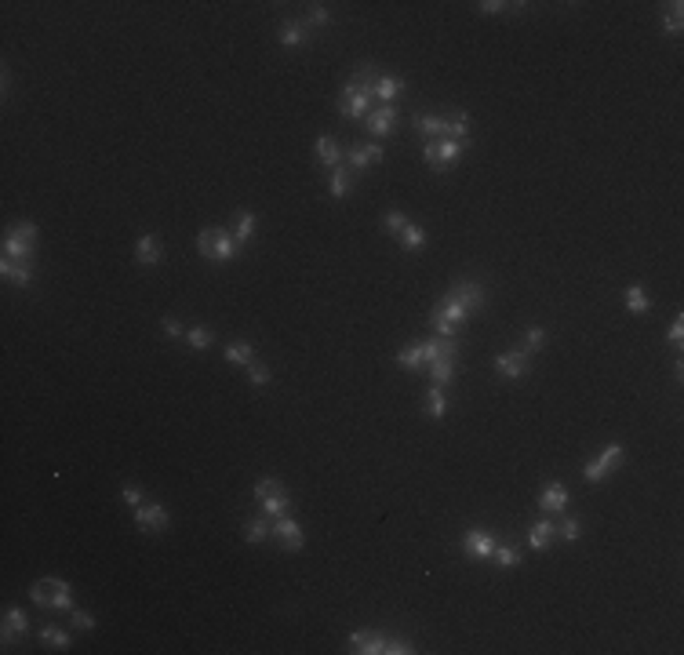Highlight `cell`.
Wrapping results in <instances>:
<instances>
[{
	"label": "cell",
	"instance_id": "cell-12",
	"mask_svg": "<svg viewBox=\"0 0 684 655\" xmlns=\"http://www.w3.org/2000/svg\"><path fill=\"white\" fill-rule=\"evenodd\" d=\"M528 353H513V350H506V353H499L495 357V371L502 375V379H513V383H517V379H524L528 375Z\"/></svg>",
	"mask_w": 684,
	"mask_h": 655
},
{
	"label": "cell",
	"instance_id": "cell-32",
	"mask_svg": "<svg viewBox=\"0 0 684 655\" xmlns=\"http://www.w3.org/2000/svg\"><path fill=\"white\" fill-rule=\"evenodd\" d=\"M4 626H8V630H15L18 637H26V633H30V619H26V611L18 608V604H8V608H4Z\"/></svg>",
	"mask_w": 684,
	"mask_h": 655
},
{
	"label": "cell",
	"instance_id": "cell-18",
	"mask_svg": "<svg viewBox=\"0 0 684 655\" xmlns=\"http://www.w3.org/2000/svg\"><path fill=\"white\" fill-rule=\"evenodd\" d=\"M564 506H568V488H564V484L553 481V484H546V488L539 492V510L543 514H561Z\"/></svg>",
	"mask_w": 684,
	"mask_h": 655
},
{
	"label": "cell",
	"instance_id": "cell-14",
	"mask_svg": "<svg viewBox=\"0 0 684 655\" xmlns=\"http://www.w3.org/2000/svg\"><path fill=\"white\" fill-rule=\"evenodd\" d=\"M313 153H317V160L324 164V167H331V172L342 164V157H346V153H342V142L335 135H320L317 146H313Z\"/></svg>",
	"mask_w": 684,
	"mask_h": 655
},
{
	"label": "cell",
	"instance_id": "cell-24",
	"mask_svg": "<svg viewBox=\"0 0 684 655\" xmlns=\"http://www.w3.org/2000/svg\"><path fill=\"white\" fill-rule=\"evenodd\" d=\"M404 91V80L400 77H382L375 80V98H382V106H393V98Z\"/></svg>",
	"mask_w": 684,
	"mask_h": 655
},
{
	"label": "cell",
	"instance_id": "cell-44",
	"mask_svg": "<svg viewBox=\"0 0 684 655\" xmlns=\"http://www.w3.org/2000/svg\"><path fill=\"white\" fill-rule=\"evenodd\" d=\"M277 492H284V484L277 481V477H262V481L251 488V495H255V499H266V495H277Z\"/></svg>",
	"mask_w": 684,
	"mask_h": 655
},
{
	"label": "cell",
	"instance_id": "cell-52",
	"mask_svg": "<svg viewBox=\"0 0 684 655\" xmlns=\"http://www.w3.org/2000/svg\"><path fill=\"white\" fill-rule=\"evenodd\" d=\"M328 18H331V15H328L324 4H313V11H310V23H313V26H328Z\"/></svg>",
	"mask_w": 684,
	"mask_h": 655
},
{
	"label": "cell",
	"instance_id": "cell-50",
	"mask_svg": "<svg viewBox=\"0 0 684 655\" xmlns=\"http://www.w3.org/2000/svg\"><path fill=\"white\" fill-rule=\"evenodd\" d=\"M70 616H73V626H77V630H95V619H91V611H84V608H73Z\"/></svg>",
	"mask_w": 684,
	"mask_h": 655
},
{
	"label": "cell",
	"instance_id": "cell-35",
	"mask_svg": "<svg viewBox=\"0 0 684 655\" xmlns=\"http://www.w3.org/2000/svg\"><path fill=\"white\" fill-rule=\"evenodd\" d=\"M186 343L194 346V350H208L211 343H215V331H211V328H204V324H197V328H186Z\"/></svg>",
	"mask_w": 684,
	"mask_h": 655
},
{
	"label": "cell",
	"instance_id": "cell-11",
	"mask_svg": "<svg viewBox=\"0 0 684 655\" xmlns=\"http://www.w3.org/2000/svg\"><path fill=\"white\" fill-rule=\"evenodd\" d=\"M553 542H557V524L550 521V514H543L536 524L528 528V546H531V550H539V554H543V550H550Z\"/></svg>",
	"mask_w": 684,
	"mask_h": 655
},
{
	"label": "cell",
	"instance_id": "cell-2",
	"mask_svg": "<svg viewBox=\"0 0 684 655\" xmlns=\"http://www.w3.org/2000/svg\"><path fill=\"white\" fill-rule=\"evenodd\" d=\"M30 597L40 608H55V611H73V590L66 579H40L30 586Z\"/></svg>",
	"mask_w": 684,
	"mask_h": 655
},
{
	"label": "cell",
	"instance_id": "cell-42",
	"mask_svg": "<svg viewBox=\"0 0 684 655\" xmlns=\"http://www.w3.org/2000/svg\"><path fill=\"white\" fill-rule=\"evenodd\" d=\"M557 539H564V542H579V539H583V521H579V517H568V521L557 528Z\"/></svg>",
	"mask_w": 684,
	"mask_h": 655
},
{
	"label": "cell",
	"instance_id": "cell-49",
	"mask_svg": "<svg viewBox=\"0 0 684 655\" xmlns=\"http://www.w3.org/2000/svg\"><path fill=\"white\" fill-rule=\"evenodd\" d=\"M160 328H164V335H167V339H186V328L175 321V317H164V321H160Z\"/></svg>",
	"mask_w": 684,
	"mask_h": 655
},
{
	"label": "cell",
	"instance_id": "cell-55",
	"mask_svg": "<svg viewBox=\"0 0 684 655\" xmlns=\"http://www.w3.org/2000/svg\"><path fill=\"white\" fill-rule=\"evenodd\" d=\"M368 633H372V630H353V633H350V648H360V644H365V637H368Z\"/></svg>",
	"mask_w": 684,
	"mask_h": 655
},
{
	"label": "cell",
	"instance_id": "cell-54",
	"mask_svg": "<svg viewBox=\"0 0 684 655\" xmlns=\"http://www.w3.org/2000/svg\"><path fill=\"white\" fill-rule=\"evenodd\" d=\"M506 8H513V4H502V0H484V4H481L484 15H499V11H506Z\"/></svg>",
	"mask_w": 684,
	"mask_h": 655
},
{
	"label": "cell",
	"instance_id": "cell-38",
	"mask_svg": "<svg viewBox=\"0 0 684 655\" xmlns=\"http://www.w3.org/2000/svg\"><path fill=\"white\" fill-rule=\"evenodd\" d=\"M491 561H495L499 568H517V564H521V554H517V546L499 542V546H495V554H491Z\"/></svg>",
	"mask_w": 684,
	"mask_h": 655
},
{
	"label": "cell",
	"instance_id": "cell-43",
	"mask_svg": "<svg viewBox=\"0 0 684 655\" xmlns=\"http://www.w3.org/2000/svg\"><path fill=\"white\" fill-rule=\"evenodd\" d=\"M353 651H360V655H382V651H386V633H368L365 644L353 648Z\"/></svg>",
	"mask_w": 684,
	"mask_h": 655
},
{
	"label": "cell",
	"instance_id": "cell-45",
	"mask_svg": "<svg viewBox=\"0 0 684 655\" xmlns=\"http://www.w3.org/2000/svg\"><path fill=\"white\" fill-rule=\"evenodd\" d=\"M120 495H124V502H127V506H132V514H135L139 506L146 502V492H142V488H135V484H124Z\"/></svg>",
	"mask_w": 684,
	"mask_h": 655
},
{
	"label": "cell",
	"instance_id": "cell-46",
	"mask_svg": "<svg viewBox=\"0 0 684 655\" xmlns=\"http://www.w3.org/2000/svg\"><path fill=\"white\" fill-rule=\"evenodd\" d=\"M415 651V644L408 641V637H386V651H382V655H412Z\"/></svg>",
	"mask_w": 684,
	"mask_h": 655
},
{
	"label": "cell",
	"instance_id": "cell-5",
	"mask_svg": "<svg viewBox=\"0 0 684 655\" xmlns=\"http://www.w3.org/2000/svg\"><path fill=\"white\" fill-rule=\"evenodd\" d=\"M444 299H455V303H459V306H466L469 313L488 310V291H484L477 281H455L452 288H448Z\"/></svg>",
	"mask_w": 684,
	"mask_h": 655
},
{
	"label": "cell",
	"instance_id": "cell-47",
	"mask_svg": "<svg viewBox=\"0 0 684 655\" xmlns=\"http://www.w3.org/2000/svg\"><path fill=\"white\" fill-rule=\"evenodd\" d=\"M248 383H251V386H266V383H270V368L259 364V361L248 364Z\"/></svg>",
	"mask_w": 684,
	"mask_h": 655
},
{
	"label": "cell",
	"instance_id": "cell-13",
	"mask_svg": "<svg viewBox=\"0 0 684 655\" xmlns=\"http://www.w3.org/2000/svg\"><path fill=\"white\" fill-rule=\"evenodd\" d=\"M426 361H441V357H459V339H444V335H430V339L419 343ZM430 368V364H426Z\"/></svg>",
	"mask_w": 684,
	"mask_h": 655
},
{
	"label": "cell",
	"instance_id": "cell-3",
	"mask_svg": "<svg viewBox=\"0 0 684 655\" xmlns=\"http://www.w3.org/2000/svg\"><path fill=\"white\" fill-rule=\"evenodd\" d=\"M466 153V139H437V142H426L422 150V160L430 164V172L444 175L452 164H459Z\"/></svg>",
	"mask_w": 684,
	"mask_h": 655
},
{
	"label": "cell",
	"instance_id": "cell-34",
	"mask_svg": "<svg viewBox=\"0 0 684 655\" xmlns=\"http://www.w3.org/2000/svg\"><path fill=\"white\" fill-rule=\"evenodd\" d=\"M40 641H44L48 648H55V651H66L70 648V633L58 630V626H44V630H40Z\"/></svg>",
	"mask_w": 684,
	"mask_h": 655
},
{
	"label": "cell",
	"instance_id": "cell-7",
	"mask_svg": "<svg viewBox=\"0 0 684 655\" xmlns=\"http://www.w3.org/2000/svg\"><path fill=\"white\" fill-rule=\"evenodd\" d=\"M623 455H626V452H623V445H604V452L597 455V459L590 462V466L583 470L586 484H601V481H604V477L619 466V462H623Z\"/></svg>",
	"mask_w": 684,
	"mask_h": 655
},
{
	"label": "cell",
	"instance_id": "cell-31",
	"mask_svg": "<svg viewBox=\"0 0 684 655\" xmlns=\"http://www.w3.org/2000/svg\"><path fill=\"white\" fill-rule=\"evenodd\" d=\"M422 408H426V415H430V419H444V412H448V400H444L441 386H430V390H426V397H422Z\"/></svg>",
	"mask_w": 684,
	"mask_h": 655
},
{
	"label": "cell",
	"instance_id": "cell-41",
	"mask_svg": "<svg viewBox=\"0 0 684 655\" xmlns=\"http://www.w3.org/2000/svg\"><path fill=\"white\" fill-rule=\"evenodd\" d=\"M382 226H386V234H393V237H400V229L408 226V215H404L400 208H390L386 215H382Z\"/></svg>",
	"mask_w": 684,
	"mask_h": 655
},
{
	"label": "cell",
	"instance_id": "cell-16",
	"mask_svg": "<svg viewBox=\"0 0 684 655\" xmlns=\"http://www.w3.org/2000/svg\"><path fill=\"white\" fill-rule=\"evenodd\" d=\"M415 132L426 139V142H437L448 135V117H437V113H419L415 117Z\"/></svg>",
	"mask_w": 684,
	"mask_h": 655
},
{
	"label": "cell",
	"instance_id": "cell-19",
	"mask_svg": "<svg viewBox=\"0 0 684 655\" xmlns=\"http://www.w3.org/2000/svg\"><path fill=\"white\" fill-rule=\"evenodd\" d=\"M4 259H15V262H33V244L23 241L15 234V229H8L4 234Z\"/></svg>",
	"mask_w": 684,
	"mask_h": 655
},
{
	"label": "cell",
	"instance_id": "cell-10",
	"mask_svg": "<svg viewBox=\"0 0 684 655\" xmlns=\"http://www.w3.org/2000/svg\"><path fill=\"white\" fill-rule=\"evenodd\" d=\"M382 160H386V153H382V146H375V142H357V146H350V153H346L350 172H360V167L382 164Z\"/></svg>",
	"mask_w": 684,
	"mask_h": 655
},
{
	"label": "cell",
	"instance_id": "cell-21",
	"mask_svg": "<svg viewBox=\"0 0 684 655\" xmlns=\"http://www.w3.org/2000/svg\"><path fill=\"white\" fill-rule=\"evenodd\" d=\"M277 40L284 48H303L306 44V23H295V18H284L281 30H277Z\"/></svg>",
	"mask_w": 684,
	"mask_h": 655
},
{
	"label": "cell",
	"instance_id": "cell-8",
	"mask_svg": "<svg viewBox=\"0 0 684 655\" xmlns=\"http://www.w3.org/2000/svg\"><path fill=\"white\" fill-rule=\"evenodd\" d=\"M135 524H139V532H164V528L171 524V514L164 510L160 502H142L139 510H135Z\"/></svg>",
	"mask_w": 684,
	"mask_h": 655
},
{
	"label": "cell",
	"instance_id": "cell-51",
	"mask_svg": "<svg viewBox=\"0 0 684 655\" xmlns=\"http://www.w3.org/2000/svg\"><path fill=\"white\" fill-rule=\"evenodd\" d=\"M11 229H15V234H18V237H23V241H30V244H37V226H33V222H15Z\"/></svg>",
	"mask_w": 684,
	"mask_h": 655
},
{
	"label": "cell",
	"instance_id": "cell-30",
	"mask_svg": "<svg viewBox=\"0 0 684 655\" xmlns=\"http://www.w3.org/2000/svg\"><path fill=\"white\" fill-rule=\"evenodd\" d=\"M397 364H400V368H408V371H422L430 361H426L422 346L415 343V346H408V350H400V353H397Z\"/></svg>",
	"mask_w": 684,
	"mask_h": 655
},
{
	"label": "cell",
	"instance_id": "cell-22",
	"mask_svg": "<svg viewBox=\"0 0 684 655\" xmlns=\"http://www.w3.org/2000/svg\"><path fill=\"white\" fill-rule=\"evenodd\" d=\"M430 313H437V317H444V321L448 324H455V328H462L466 321H469V317H474V313H469L466 306H459L455 299H444V303H437Z\"/></svg>",
	"mask_w": 684,
	"mask_h": 655
},
{
	"label": "cell",
	"instance_id": "cell-27",
	"mask_svg": "<svg viewBox=\"0 0 684 655\" xmlns=\"http://www.w3.org/2000/svg\"><path fill=\"white\" fill-rule=\"evenodd\" d=\"M226 361L248 368V364L259 361V357H255V346H251V343H229V346H226Z\"/></svg>",
	"mask_w": 684,
	"mask_h": 655
},
{
	"label": "cell",
	"instance_id": "cell-33",
	"mask_svg": "<svg viewBox=\"0 0 684 655\" xmlns=\"http://www.w3.org/2000/svg\"><path fill=\"white\" fill-rule=\"evenodd\" d=\"M255 226H259V219H255V211H237V229H233V237H237V241L248 248V241L255 237Z\"/></svg>",
	"mask_w": 684,
	"mask_h": 655
},
{
	"label": "cell",
	"instance_id": "cell-4",
	"mask_svg": "<svg viewBox=\"0 0 684 655\" xmlns=\"http://www.w3.org/2000/svg\"><path fill=\"white\" fill-rule=\"evenodd\" d=\"M244 251V244L233 237V229L226 226H211V251H208V262H233Z\"/></svg>",
	"mask_w": 684,
	"mask_h": 655
},
{
	"label": "cell",
	"instance_id": "cell-36",
	"mask_svg": "<svg viewBox=\"0 0 684 655\" xmlns=\"http://www.w3.org/2000/svg\"><path fill=\"white\" fill-rule=\"evenodd\" d=\"M543 346H546V328L528 324V328H524V353L531 357V353H539Z\"/></svg>",
	"mask_w": 684,
	"mask_h": 655
},
{
	"label": "cell",
	"instance_id": "cell-26",
	"mask_svg": "<svg viewBox=\"0 0 684 655\" xmlns=\"http://www.w3.org/2000/svg\"><path fill=\"white\" fill-rule=\"evenodd\" d=\"M397 241H400V248H404V251H422V248H426V229H422V226H415V222H408V226L400 229V237H397Z\"/></svg>",
	"mask_w": 684,
	"mask_h": 655
},
{
	"label": "cell",
	"instance_id": "cell-15",
	"mask_svg": "<svg viewBox=\"0 0 684 655\" xmlns=\"http://www.w3.org/2000/svg\"><path fill=\"white\" fill-rule=\"evenodd\" d=\"M365 120H368V132L375 139H386L393 132V124H397V110H393V106H379V110H372Z\"/></svg>",
	"mask_w": 684,
	"mask_h": 655
},
{
	"label": "cell",
	"instance_id": "cell-29",
	"mask_svg": "<svg viewBox=\"0 0 684 655\" xmlns=\"http://www.w3.org/2000/svg\"><path fill=\"white\" fill-rule=\"evenodd\" d=\"M623 299H626V310H630V313H648V310H652V299H648V291L640 288V284H630Z\"/></svg>",
	"mask_w": 684,
	"mask_h": 655
},
{
	"label": "cell",
	"instance_id": "cell-1",
	"mask_svg": "<svg viewBox=\"0 0 684 655\" xmlns=\"http://www.w3.org/2000/svg\"><path fill=\"white\" fill-rule=\"evenodd\" d=\"M375 80H379V70L372 66V62H360L357 73L346 80V88H342V95H338V113L350 117V120H365L372 113Z\"/></svg>",
	"mask_w": 684,
	"mask_h": 655
},
{
	"label": "cell",
	"instance_id": "cell-20",
	"mask_svg": "<svg viewBox=\"0 0 684 655\" xmlns=\"http://www.w3.org/2000/svg\"><path fill=\"white\" fill-rule=\"evenodd\" d=\"M0 273H4V281H11V284H18V288H30V284H33V266H30V262L4 259V262H0Z\"/></svg>",
	"mask_w": 684,
	"mask_h": 655
},
{
	"label": "cell",
	"instance_id": "cell-17",
	"mask_svg": "<svg viewBox=\"0 0 684 655\" xmlns=\"http://www.w3.org/2000/svg\"><path fill=\"white\" fill-rule=\"evenodd\" d=\"M135 259H139L142 266H157V262L164 259L160 237H157V234H142V237L135 241Z\"/></svg>",
	"mask_w": 684,
	"mask_h": 655
},
{
	"label": "cell",
	"instance_id": "cell-25",
	"mask_svg": "<svg viewBox=\"0 0 684 655\" xmlns=\"http://www.w3.org/2000/svg\"><path fill=\"white\" fill-rule=\"evenodd\" d=\"M353 182H357V179H353V172H350V167H342V164H338L335 172H331V197H335V201L350 197V193H353Z\"/></svg>",
	"mask_w": 684,
	"mask_h": 655
},
{
	"label": "cell",
	"instance_id": "cell-28",
	"mask_svg": "<svg viewBox=\"0 0 684 655\" xmlns=\"http://www.w3.org/2000/svg\"><path fill=\"white\" fill-rule=\"evenodd\" d=\"M259 502H262V514H270V517H288V514H291V499H288V492L266 495V499H259Z\"/></svg>",
	"mask_w": 684,
	"mask_h": 655
},
{
	"label": "cell",
	"instance_id": "cell-48",
	"mask_svg": "<svg viewBox=\"0 0 684 655\" xmlns=\"http://www.w3.org/2000/svg\"><path fill=\"white\" fill-rule=\"evenodd\" d=\"M666 339H670V346H677V350H680V343H684V317H680V313L673 317V324H670V331H666Z\"/></svg>",
	"mask_w": 684,
	"mask_h": 655
},
{
	"label": "cell",
	"instance_id": "cell-23",
	"mask_svg": "<svg viewBox=\"0 0 684 655\" xmlns=\"http://www.w3.org/2000/svg\"><path fill=\"white\" fill-rule=\"evenodd\" d=\"M459 375V357H441V361H430V379L433 386H444Z\"/></svg>",
	"mask_w": 684,
	"mask_h": 655
},
{
	"label": "cell",
	"instance_id": "cell-9",
	"mask_svg": "<svg viewBox=\"0 0 684 655\" xmlns=\"http://www.w3.org/2000/svg\"><path fill=\"white\" fill-rule=\"evenodd\" d=\"M495 546H499V539L491 535V532H484V528H469L466 539H462V550H466L469 557H477V561H491Z\"/></svg>",
	"mask_w": 684,
	"mask_h": 655
},
{
	"label": "cell",
	"instance_id": "cell-6",
	"mask_svg": "<svg viewBox=\"0 0 684 655\" xmlns=\"http://www.w3.org/2000/svg\"><path fill=\"white\" fill-rule=\"evenodd\" d=\"M270 539L281 546V550H288V554H298L306 546L303 528H298V521H291V517H277L273 528H270Z\"/></svg>",
	"mask_w": 684,
	"mask_h": 655
},
{
	"label": "cell",
	"instance_id": "cell-53",
	"mask_svg": "<svg viewBox=\"0 0 684 655\" xmlns=\"http://www.w3.org/2000/svg\"><path fill=\"white\" fill-rule=\"evenodd\" d=\"M197 251L208 259V251H211V226H204L201 234H197Z\"/></svg>",
	"mask_w": 684,
	"mask_h": 655
},
{
	"label": "cell",
	"instance_id": "cell-39",
	"mask_svg": "<svg viewBox=\"0 0 684 655\" xmlns=\"http://www.w3.org/2000/svg\"><path fill=\"white\" fill-rule=\"evenodd\" d=\"M466 132H469V113L455 110L452 117H448V135L444 139H466Z\"/></svg>",
	"mask_w": 684,
	"mask_h": 655
},
{
	"label": "cell",
	"instance_id": "cell-37",
	"mask_svg": "<svg viewBox=\"0 0 684 655\" xmlns=\"http://www.w3.org/2000/svg\"><path fill=\"white\" fill-rule=\"evenodd\" d=\"M270 528H273V524H266V521H259V517L244 521V542H266V539H270Z\"/></svg>",
	"mask_w": 684,
	"mask_h": 655
},
{
	"label": "cell",
	"instance_id": "cell-40",
	"mask_svg": "<svg viewBox=\"0 0 684 655\" xmlns=\"http://www.w3.org/2000/svg\"><path fill=\"white\" fill-rule=\"evenodd\" d=\"M670 11L662 15V30L666 33H680V26H684V4L677 0V4H666Z\"/></svg>",
	"mask_w": 684,
	"mask_h": 655
}]
</instances>
